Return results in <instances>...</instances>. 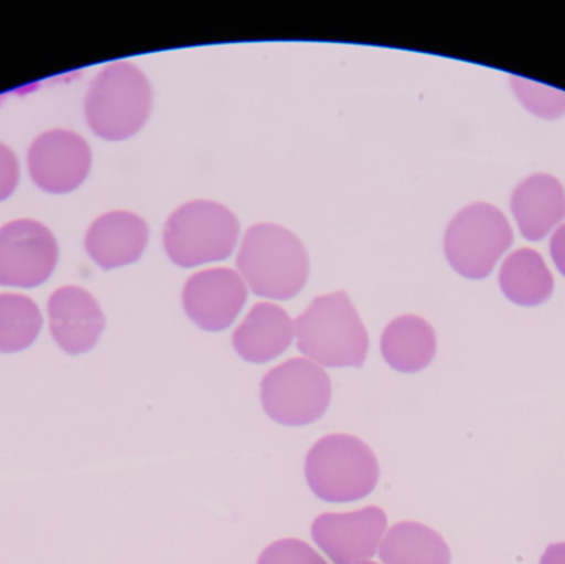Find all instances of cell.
Segmentation results:
<instances>
[{"label":"cell","instance_id":"1","mask_svg":"<svg viewBox=\"0 0 565 564\" xmlns=\"http://www.w3.org/2000/svg\"><path fill=\"white\" fill-rule=\"evenodd\" d=\"M298 350L321 368H361L369 334L345 291L316 298L295 323Z\"/></svg>","mask_w":565,"mask_h":564},{"label":"cell","instance_id":"2","mask_svg":"<svg viewBox=\"0 0 565 564\" xmlns=\"http://www.w3.org/2000/svg\"><path fill=\"white\" fill-rule=\"evenodd\" d=\"M247 287L258 297L288 300L305 287L309 258L302 242L277 224L248 228L237 258Z\"/></svg>","mask_w":565,"mask_h":564},{"label":"cell","instance_id":"3","mask_svg":"<svg viewBox=\"0 0 565 564\" xmlns=\"http://www.w3.org/2000/svg\"><path fill=\"white\" fill-rule=\"evenodd\" d=\"M306 482L322 502L349 503L374 492L381 477L374 450L354 436L331 434L309 450Z\"/></svg>","mask_w":565,"mask_h":564},{"label":"cell","instance_id":"4","mask_svg":"<svg viewBox=\"0 0 565 564\" xmlns=\"http://www.w3.org/2000/svg\"><path fill=\"white\" fill-rule=\"evenodd\" d=\"M152 89L145 73L129 62L106 65L89 85L85 115L89 128L109 141L131 138L148 121Z\"/></svg>","mask_w":565,"mask_h":564},{"label":"cell","instance_id":"5","mask_svg":"<svg viewBox=\"0 0 565 564\" xmlns=\"http://www.w3.org/2000/svg\"><path fill=\"white\" fill-rule=\"evenodd\" d=\"M241 235L234 212L214 201H192L166 222L164 247L181 267H195L231 257Z\"/></svg>","mask_w":565,"mask_h":564},{"label":"cell","instance_id":"6","mask_svg":"<svg viewBox=\"0 0 565 564\" xmlns=\"http://www.w3.org/2000/svg\"><path fill=\"white\" fill-rule=\"evenodd\" d=\"M328 373L308 358H292L265 374L262 404L265 413L282 426H309L324 416L331 404Z\"/></svg>","mask_w":565,"mask_h":564},{"label":"cell","instance_id":"7","mask_svg":"<svg viewBox=\"0 0 565 564\" xmlns=\"http://www.w3.org/2000/svg\"><path fill=\"white\" fill-rule=\"evenodd\" d=\"M511 244L513 228L507 215L484 202L458 212L445 234V254L451 267L473 280L488 277Z\"/></svg>","mask_w":565,"mask_h":564},{"label":"cell","instance_id":"8","mask_svg":"<svg viewBox=\"0 0 565 564\" xmlns=\"http://www.w3.org/2000/svg\"><path fill=\"white\" fill-rule=\"evenodd\" d=\"M58 245L52 232L32 219L0 228V285L33 288L55 270Z\"/></svg>","mask_w":565,"mask_h":564},{"label":"cell","instance_id":"9","mask_svg":"<svg viewBox=\"0 0 565 564\" xmlns=\"http://www.w3.org/2000/svg\"><path fill=\"white\" fill-rule=\"evenodd\" d=\"M387 530V515L371 506L358 512L322 513L311 526L316 545L334 564L367 562L379 552Z\"/></svg>","mask_w":565,"mask_h":564},{"label":"cell","instance_id":"10","mask_svg":"<svg viewBox=\"0 0 565 564\" xmlns=\"http://www.w3.org/2000/svg\"><path fill=\"white\" fill-rule=\"evenodd\" d=\"M92 168V151L82 136L65 129L43 132L29 149V171L43 191L65 194L82 185Z\"/></svg>","mask_w":565,"mask_h":564},{"label":"cell","instance_id":"11","mask_svg":"<svg viewBox=\"0 0 565 564\" xmlns=\"http://www.w3.org/2000/svg\"><path fill=\"white\" fill-rule=\"evenodd\" d=\"M248 297V287L232 268H209L189 278L182 304L189 318L205 331H222L234 323Z\"/></svg>","mask_w":565,"mask_h":564},{"label":"cell","instance_id":"12","mask_svg":"<svg viewBox=\"0 0 565 564\" xmlns=\"http://www.w3.org/2000/svg\"><path fill=\"white\" fill-rule=\"evenodd\" d=\"M50 331L68 354L92 351L105 330V315L98 301L79 287L58 288L49 300Z\"/></svg>","mask_w":565,"mask_h":564},{"label":"cell","instance_id":"13","mask_svg":"<svg viewBox=\"0 0 565 564\" xmlns=\"http://www.w3.org/2000/svg\"><path fill=\"white\" fill-rule=\"evenodd\" d=\"M148 238V224L139 215L116 211L93 222L86 232L85 247L99 267L111 270L139 260Z\"/></svg>","mask_w":565,"mask_h":564},{"label":"cell","instance_id":"14","mask_svg":"<svg viewBox=\"0 0 565 564\" xmlns=\"http://www.w3.org/2000/svg\"><path fill=\"white\" fill-rule=\"evenodd\" d=\"M511 211L523 237L541 241L565 219L564 185L554 175H530L513 192Z\"/></svg>","mask_w":565,"mask_h":564},{"label":"cell","instance_id":"15","mask_svg":"<svg viewBox=\"0 0 565 564\" xmlns=\"http://www.w3.org/2000/svg\"><path fill=\"white\" fill-rule=\"evenodd\" d=\"M295 338V323L278 305L258 304L252 308L232 343L238 357L248 363H270L288 350Z\"/></svg>","mask_w":565,"mask_h":564},{"label":"cell","instance_id":"16","mask_svg":"<svg viewBox=\"0 0 565 564\" xmlns=\"http://www.w3.org/2000/svg\"><path fill=\"white\" fill-rule=\"evenodd\" d=\"M382 357L401 373L425 370L437 353V334L424 318L405 315L387 324L381 340Z\"/></svg>","mask_w":565,"mask_h":564},{"label":"cell","instance_id":"17","mask_svg":"<svg viewBox=\"0 0 565 564\" xmlns=\"http://www.w3.org/2000/svg\"><path fill=\"white\" fill-rule=\"evenodd\" d=\"M384 564H450L451 552L440 533L417 522L395 523L382 540Z\"/></svg>","mask_w":565,"mask_h":564},{"label":"cell","instance_id":"18","mask_svg":"<svg viewBox=\"0 0 565 564\" xmlns=\"http://www.w3.org/2000/svg\"><path fill=\"white\" fill-rule=\"evenodd\" d=\"M500 285L507 298L521 307L544 304L554 291L553 274L533 248H520L504 260Z\"/></svg>","mask_w":565,"mask_h":564},{"label":"cell","instance_id":"19","mask_svg":"<svg viewBox=\"0 0 565 564\" xmlns=\"http://www.w3.org/2000/svg\"><path fill=\"white\" fill-rule=\"evenodd\" d=\"M42 324L35 301L23 295H0V353L26 350L39 337Z\"/></svg>","mask_w":565,"mask_h":564},{"label":"cell","instance_id":"20","mask_svg":"<svg viewBox=\"0 0 565 564\" xmlns=\"http://www.w3.org/2000/svg\"><path fill=\"white\" fill-rule=\"evenodd\" d=\"M511 86L524 108L540 118L556 119L565 113V92L540 85L521 76H511Z\"/></svg>","mask_w":565,"mask_h":564},{"label":"cell","instance_id":"21","mask_svg":"<svg viewBox=\"0 0 565 564\" xmlns=\"http://www.w3.org/2000/svg\"><path fill=\"white\" fill-rule=\"evenodd\" d=\"M257 564H328L302 540L285 539L264 550Z\"/></svg>","mask_w":565,"mask_h":564},{"label":"cell","instance_id":"22","mask_svg":"<svg viewBox=\"0 0 565 564\" xmlns=\"http://www.w3.org/2000/svg\"><path fill=\"white\" fill-rule=\"evenodd\" d=\"M19 161L15 155L0 142V201H6L19 184Z\"/></svg>","mask_w":565,"mask_h":564},{"label":"cell","instance_id":"23","mask_svg":"<svg viewBox=\"0 0 565 564\" xmlns=\"http://www.w3.org/2000/svg\"><path fill=\"white\" fill-rule=\"evenodd\" d=\"M551 255L557 270L565 277V224L559 225L551 238Z\"/></svg>","mask_w":565,"mask_h":564},{"label":"cell","instance_id":"24","mask_svg":"<svg viewBox=\"0 0 565 564\" xmlns=\"http://www.w3.org/2000/svg\"><path fill=\"white\" fill-rule=\"evenodd\" d=\"M540 564H565V543H554L547 546Z\"/></svg>","mask_w":565,"mask_h":564},{"label":"cell","instance_id":"25","mask_svg":"<svg viewBox=\"0 0 565 564\" xmlns=\"http://www.w3.org/2000/svg\"><path fill=\"white\" fill-rule=\"evenodd\" d=\"M358 564H379V563L369 562V560H367V562H361V563H358Z\"/></svg>","mask_w":565,"mask_h":564}]
</instances>
